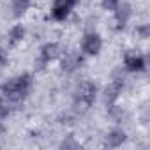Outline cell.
<instances>
[{
  "mask_svg": "<svg viewBox=\"0 0 150 150\" xmlns=\"http://www.w3.org/2000/svg\"><path fill=\"white\" fill-rule=\"evenodd\" d=\"M7 62H9V53H7L6 48L0 46V69H4L7 65Z\"/></svg>",
  "mask_w": 150,
  "mask_h": 150,
  "instance_id": "obj_16",
  "label": "cell"
},
{
  "mask_svg": "<svg viewBox=\"0 0 150 150\" xmlns=\"http://www.w3.org/2000/svg\"><path fill=\"white\" fill-rule=\"evenodd\" d=\"M124 69L127 72H145L146 71V58L139 53H134V51H127L124 55Z\"/></svg>",
  "mask_w": 150,
  "mask_h": 150,
  "instance_id": "obj_8",
  "label": "cell"
},
{
  "mask_svg": "<svg viewBox=\"0 0 150 150\" xmlns=\"http://www.w3.org/2000/svg\"><path fill=\"white\" fill-rule=\"evenodd\" d=\"M62 53H64V48H62L60 42H53L51 41V42L42 44L41 50H39V55L35 58V69L37 71H44L51 62L58 60L62 57Z\"/></svg>",
  "mask_w": 150,
  "mask_h": 150,
  "instance_id": "obj_3",
  "label": "cell"
},
{
  "mask_svg": "<svg viewBox=\"0 0 150 150\" xmlns=\"http://www.w3.org/2000/svg\"><path fill=\"white\" fill-rule=\"evenodd\" d=\"M7 44H9V48H16L18 44H21L23 41H25V37H27V28H25V25H21V23H14L9 30H7Z\"/></svg>",
  "mask_w": 150,
  "mask_h": 150,
  "instance_id": "obj_11",
  "label": "cell"
},
{
  "mask_svg": "<svg viewBox=\"0 0 150 150\" xmlns=\"http://www.w3.org/2000/svg\"><path fill=\"white\" fill-rule=\"evenodd\" d=\"M103 50V37L96 30H88L83 34L81 42H80V51L85 57H97Z\"/></svg>",
  "mask_w": 150,
  "mask_h": 150,
  "instance_id": "obj_4",
  "label": "cell"
},
{
  "mask_svg": "<svg viewBox=\"0 0 150 150\" xmlns=\"http://www.w3.org/2000/svg\"><path fill=\"white\" fill-rule=\"evenodd\" d=\"M32 85H34V76L30 72H20V74H16V76L9 78L6 83H2L0 94L9 101V104L14 110L21 103H25V99L30 96Z\"/></svg>",
  "mask_w": 150,
  "mask_h": 150,
  "instance_id": "obj_1",
  "label": "cell"
},
{
  "mask_svg": "<svg viewBox=\"0 0 150 150\" xmlns=\"http://www.w3.org/2000/svg\"><path fill=\"white\" fill-rule=\"evenodd\" d=\"M11 110H13V106L9 104V101H7L2 94H0V122H4V120L9 117Z\"/></svg>",
  "mask_w": 150,
  "mask_h": 150,
  "instance_id": "obj_13",
  "label": "cell"
},
{
  "mask_svg": "<svg viewBox=\"0 0 150 150\" xmlns=\"http://www.w3.org/2000/svg\"><path fill=\"white\" fill-rule=\"evenodd\" d=\"M113 18H115L117 30H124L127 27V23L131 21V18H132V6L129 2H122L120 0L118 7L113 11Z\"/></svg>",
  "mask_w": 150,
  "mask_h": 150,
  "instance_id": "obj_9",
  "label": "cell"
},
{
  "mask_svg": "<svg viewBox=\"0 0 150 150\" xmlns=\"http://www.w3.org/2000/svg\"><path fill=\"white\" fill-rule=\"evenodd\" d=\"M60 146H62V148H78V146H80V145H78V143H76V141H72V139H71V138H69V139H67V141H65V139H64V141H62V145H60Z\"/></svg>",
  "mask_w": 150,
  "mask_h": 150,
  "instance_id": "obj_17",
  "label": "cell"
},
{
  "mask_svg": "<svg viewBox=\"0 0 150 150\" xmlns=\"http://www.w3.org/2000/svg\"><path fill=\"white\" fill-rule=\"evenodd\" d=\"M96 99H97V85L90 80L78 83L74 92H72V106L80 113L87 111L96 103Z\"/></svg>",
  "mask_w": 150,
  "mask_h": 150,
  "instance_id": "obj_2",
  "label": "cell"
},
{
  "mask_svg": "<svg viewBox=\"0 0 150 150\" xmlns=\"http://www.w3.org/2000/svg\"><path fill=\"white\" fill-rule=\"evenodd\" d=\"M124 92V80L122 78H113L106 87H104V92H103V97H104V103L106 106H113L118 103L120 96Z\"/></svg>",
  "mask_w": 150,
  "mask_h": 150,
  "instance_id": "obj_7",
  "label": "cell"
},
{
  "mask_svg": "<svg viewBox=\"0 0 150 150\" xmlns=\"http://www.w3.org/2000/svg\"><path fill=\"white\" fill-rule=\"evenodd\" d=\"M80 2V0H53V4H51V9H50V16L55 20V21H65L74 6H76Z\"/></svg>",
  "mask_w": 150,
  "mask_h": 150,
  "instance_id": "obj_6",
  "label": "cell"
},
{
  "mask_svg": "<svg viewBox=\"0 0 150 150\" xmlns=\"http://www.w3.org/2000/svg\"><path fill=\"white\" fill-rule=\"evenodd\" d=\"M85 58L87 57L81 51H64L62 57L58 58L60 60V71L65 74H74L78 69L83 67Z\"/></svg>",
  "mask_w": 150,
  "mask_h": 150,
  "instance_id": "obj_5",
  "label": "cell"
},
{
  "mask_svg": "<svg viewBox=\"0 0 150 150\" xmlns=\"http://www.w3.org/2000/svg\"><path fill=\"white\" fill-rule=\"evenodd\" d=\"M118 4H120V0H101L103 9L108 11V13H113V11L118 7Z\"/></svg>",
  "mask_w": 150,
  "mask_h": 150,
  "instance_id": "obj_15",
  "label": "cell"
},
{
  "mask_svg": "<svg viewBox=\"0 0 150 150\" xmlns=\"http://www.w3.org/2000/svg\"><path fill=\"white\" fill-rule=\"evenodd\" d=\"M134 34H136V37H138V39H141V41L148 39V37H150V25H146V23L136 25V28H134Z\"/></svg>",
  "mask_w": 150,
  "mask_h": 150,
  "instance_id": "obj_14",
  "label": "cell"
},
{
  "mask_svg": "<svg viewBox=\"0 0 150 150\" xmlns=\"http://www.w3.org/2000/svg\"><path fill=\"white\" fill-rule=\"evenodd\" d=\"M127 141V132L122 127H113L111 131L106 132L104 136V145L108 148H118Z\"/></svg>",
  "mask_w": 150,
  "mask_h": 150,
  "instance_id": "obj_10",
  "label": "cell"
},
{
  "mask_svg": "<svg viewBox=\"0 0 150 150\" xmlns=\"http://www.w3.org/2000/svg\"><path fill=\"white\" fill-rule=\"evenodd\" d=\"M30 6H32V0H13L11 2V14H13V18H16V20L23 18L28 13Z\"/></svg>",
  "mask_w": 150,
  "mask_h": 150,
  "instance_id": "obj_12",
  "label": "cell"
}]
</instances>
